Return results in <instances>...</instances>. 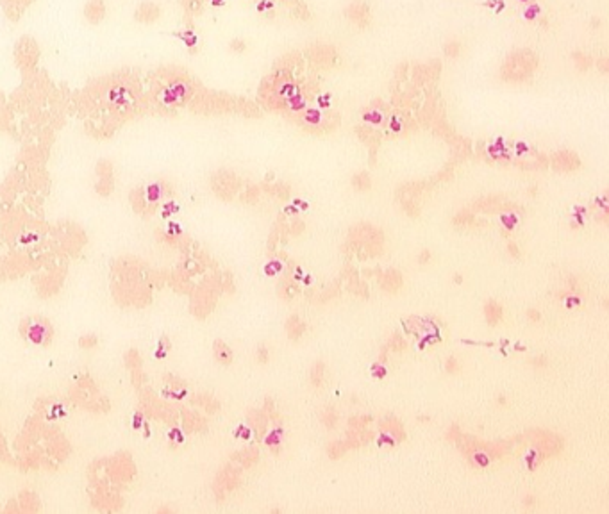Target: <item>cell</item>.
<instances>
[{
  "label": "cell",
  "instance_id": "obj_4",
  "mask_svg": "<svg viewBox=\"0 0 609 514\" xmlns=\"http://www.w3.org/2000/svg\"><path fill=\"white\" fill-rule=\"evenodd\" d=\"M145 193H147V200L148 202H157L163 195V186L161 184H150Z\"/></svg>",
  "mask_w": 609,
  "mask_h": 514
},
{
  "label": "cell",
  "instance_id": "obj_5",
  "mask_svg": "<svg viewBox=\"0 0 609 514\" xmlns=\"http://www.w3.org/2000/svg\"><path fill=\"white\" fill-rule=\"evenodd\" d=\"M133 425H134V429H139V427H141V414H139V412H138L136 416H134Z\"/></svg>",
  "mask_w": 609,
  "mask_h": 514
},
{
  "label": "cell",
  "instance_id": "obj_1",
  "mask_svg": "<svg viewBox=\"0 0 609 514\" xmlns=\"http://www.w3.org/2000/svg\"><path fill=\"white\" fill-rule=\"evenodd\" d=\"M50 336V328L47 324L43 322H30L27 327H25V338L27 341H30L32 345H43Z\"/></svg>",
  "mask_w": 609,
  "mask_h": 514
},
{
  "label": "cell",
  "instance_id": "obj_3",
  "mask_svg": "<svg viewBox=\"0 0 609 514\" xmlns=\"http://www.w3.org/2000/svg\"><path fill=\"white\" fill-rule=\"evenodd\" d=\"M159 13H161V9H159L157 5L147 2V4H143L141 7L136 11V18L139 20V22H154V20L159 16Z\"/></svg>",
  "mask_w": 609,
  "mask_h": 514
},
{
  "label": "cell",
  "instance_id": "obj_2",
  "mask_svg": "<svg viewBox=\"0 0 609 514\" xmlns=\"http://www.w3.org/2000/svg\"><path fill=\"white\" fill-rule=\"evenodd\" d=\"M104 13H106V5H104L102 0H89L88 5H86V18L93 24L104 18Z\"/></svg>",
  "mask_w": 609,
  "mask_h": 514
}]
</instances>
